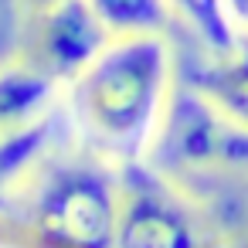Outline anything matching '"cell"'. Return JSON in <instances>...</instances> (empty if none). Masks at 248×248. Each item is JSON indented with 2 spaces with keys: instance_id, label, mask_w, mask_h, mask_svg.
Returning a JSON list of instances; mask_svg holds the SVG:
<instances>
[{
  "instance_id": "1",
  "label": "cell",
  "mask_w": 248,
  "mask_h": 248,
  "mask_svg": "<svg viewBox=\"0 0 248 248\" xmlns=\"http://www.w3.org/2000/svg\"><path fill=\"white\" fill-rule=\"evenodd\" d=\"M173 55L163 34L112 38L65 85V116L85 153L112 170L143 163L173 95Z\"/></svg>"
},
{
  "instance_id": "2",
  "label": "cell",
  "mask_w": 248,
  "mask_h": 248,
  "mask_svg": "<svg viewBox=\"0 0 248 248\" xmlns=\"http://www.w3.org/2000/svg\"><path fill=\"white\" fill-rule=\"evenodd\" d=\"M119 170L89 163H55L28 197L24 234L34 248H116Z\"/></svg>"
},
{
  "instance_id": "3",
  "label": "cell",
  "mask_w": 248,
  "mask_h": 248,
  "mask_svg": "<svg viewBox=\"0 0 248 248\" xmlns=\"http://www.w3.org/2000/svg\"><path fill=\"white\" fill-rule=\"evenodd\" d=\"M146 163L170 184L248 173V129L194 85H177Z\"/></svg>"
},
{
  "instance_id": "4",
  "label": "cell",
  "mask_w": 248,
  "mask_h": 248,
  "mask_svg": "<svg viewBox=\"0 0 248 248\" xmlns=\"http://www.w3.org/2000/svg\"><path fill=\"white\" fill-rule=\"evenodd\" d=\"M109 41L112 34L95 17L89 0H58L24 14L17 55L65 89L106 51Z\"/></svg>"
},
{
  "instance_id": "5",
  "label": "cell",
  "mask_w": 248,
  "mask_h": 248,
  "mask_svg": "<svg viewBox=\"0 0 248 248\" xmlns=\"http://www.w3.org/2000/svg\"><path fill=\"white\" fill-rule=\"evenodd\" d=\"M116 248H201L177 184L156 173L146 160L119 170Z\"/></svg>"
},
{
  "instance_id": "6",
  "label": "cell",
  "mask_w": 248,
  "mask_h": 248,
  "mask_svg": "<svg viewBox=\"0 0 248 248\" xmlns=\"http://www.w3.org/2000/svg\"><path fill=\"white\" fill-rule=\"evenodd\" d=\"M65 89L28 65L21 55L0 65V140L55 112Z\"/></svg>"
},
{
  "instance_id": "7",
  "label": "cell",
  "mask_w": 248,
  "mask_h": 248,
  "mask_svg": "<svg viewBox=\"0 0 248 248\" xmlns=\"http://www.w3.org/2000/svg\"><path fill=\"white\" fill-rule=\"evenodd\" d=\"M187 85H194L201 95H207L217 109H224L248 129V38H238L231 51L211 55V62L197 65Z\"/></svg>"
},
{
  "instance_id": "8",
  "label": "cell",
  "mask_w": 248,
  "mask_h": 248,
  "mask_svg": "<svg viewBox=\"0 0 248 248\" xmlns=\"http://www.w3.org/2000/svg\"><path fill=\"white\" fill-rule=\"evenodd\" d=\"M55 133H58V109L0 140V211H7L11 197L21 194V180H28V173L51 150Z\"/></svg>"
},
{
  "instance_id": "9",
  "label": "cell",
  "mask_w": 248,
  "mask_h": 248,
  "mask_svg": "<svg viewBox=\"0 0 248 248\" xmlns=\"http://www.w3.org/2000/svg\"><path fill=\"white\" fill-rule=\"evenodd\" d=\"M95 17L112 38H150L163 34L173 7L170 0H89Z\"/></svg>"
},
{
  "instance_id": "10",
  "label": "cell",
  "mask_w": 248,
  "mask_h": 248,
  "mask_svg": "<svg viewBox=\"0 0 248 248\" xmlns=\"http://www.w3.org/2000/svg\"><path fill=\"white\" fill-rule=\"evenodd\" d=\"M170 7L211 55H224L238 45V31L228 17L224 0H170Z\"/></svg>"
},
{
  "instance_id": "11",
  "label": "cell",
  "mask_w": 248,
  "mask_h": 248,
  "mask_svg": "<svg viewBox=\"0 0 248 248\" xmlns=\"http://www.w3.org/2000/svg\"><path fill=\"white\" fill-rule=\"evenodd\" d=\"M21 28H24V11L17 0H0V65L17 58L21 51Z\"/></svg>"
},
{
  "instance_id": "12",
  "label": "cell",
  "mask_w": 248,
  "mask_h": 248,
  "mask_svg": "<svg viewBox=\"0 0 248 248\" xmlns=\"http://www.w3.org/2000/svg\"><path fill=\"white\" fill-rule=\"evenodd\" d=\"M224 7H228V17L238 38H248V0H224Z\"/></svg>"
},
{
  "instance_id": "13",
  "label": "cell",
  "mask_w": 248,
  "mask_h": 248,
  "mask_svg": "<svg viewBox=\"0 0 248 248\" xmlns=\"http://www.w3.org/2000/svg\"><path fill=\"white\" fill-rule=\"evenodd\" d=\"M17 4H21V11H24V14H31V11H41V7L58 4V0H17Z\"/></svg>"
},
{
  "instance_id": "14",
  "label": "cell",
  "mask_w": 248,
  "mask_h": 248,
  "mask_svg": "<svg viewBox=\"0 0 248 248\" xmlns=\"http://www.w3.org/2000/svg\"><path fill=\"white\" fill-rule=\"evenodd\" d=\"M234 248H248V231H245V234H241V241H238V245H234Z\"/></svg>"
}]
</instances>
